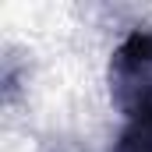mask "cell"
Wrapping results in <instances>:
<instances>
[{
  "label": "cell",
  "instance_id": "6da1fadb",
  "mask_svg": "<svg viewBox=\"0 0 152 152\" xmlns=\"http://www.w3.org/2000/svg\"><path fill=\"white\" fill-rule=\"evenodd\" d=\"M113 152H152V127H142V124H127Z\"/></svg>",
  "mask_w": 152,
  "mask_h": 152
}]
</instances>
